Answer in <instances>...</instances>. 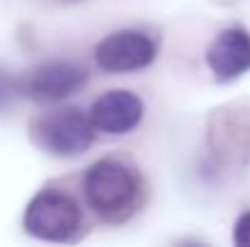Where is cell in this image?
Listing matches in <instances>:
<instances>
[{
  "instance_id": "cell-1",
  "label": "cell",
  "mask_w": 250,
  "mask_h": 247,
  "mask_svg": "<svg viewBox=\"0 0 250 247\" xmlns=\"http://www.w3.org/2000/svg\"><path fill=\"white\" fill-rule=\"evenodd\" d=\"M83 196L87 209L109 226L126 223L144 204V184L134 167L117 158H100L85 170Z\"/></svg>"
},
{
  "instance_id": "cell-2",
  "label": "cell",
  "mask_w": 250,
  "mask_h": 247,
  "mask_svg": "<svg viewBox=\"0 0 250 247\" xmlns=\"http://www.w3.org/2000/svg\"><path fill=\"white\" fill-rule=\"evenodd\" d=\"M22 226L37 240L71 243L83 230V211L71 194L56 187H46L37 191L27 204Z\"/></svg>"
},
{
  "instance_id": "cell-3",
  "label": "cell",
  "mask_w": 250,
  "mask_h": 247,
  "mask_svg": "<svg viewBox=\"0 0 250 247\" xmlns=\"http://www.w3.org/2000/svg\"><path fill=\"white\" fill-rule=\"evenodd\" d=\"M29 136L32 143L49 155L76 158L92 146L95 129L90 124V116L78 107H61L32 119Z\"/></svg>"
},
{
  "instance_id": "cell-4",
  "label": "cell",
  "mask_w": 250,
  "mask_h": 247,
  "mask_svg": "<svg viewBox=\"0 0 250 247\" xmlns=\"http://www.w3.org/2000/svg\"><path fill=\"white\" fill-rule=\"evenodd\" d=\"M158 56V44L141 29H119L95 46V66L104 73H134L148 68Z\"/></svg>"
},
{
  "instance_id": "cell-5",
  "label": "cell",
  "mask_w": 250,
  "mask_h": 247,
  "mask_svg": "<svg viewBox=\"0 0 250 247\" xmlns=\"http://www.w3.org/2000/svg\"><path fill=\"white\" fill-rule=\"evenodd\" d=\"M85 82L87 71L83 66L71 61H46L27 76L17 78V95L39 104H51L81 92Z\"/></svg>"
},
{
  "instance_id": "cell-6",
  "label": "cell",
  "mask_w": 250,
  "mask_h": 247,
  "mask_svg": "<svg viewBox=\"0 0 250 247\" xmlns=\"http://www.w3.org/2000/svg\"><path fill=\"white\" fill-rule=\"evenodd\" d=\"M144 112V99L136 92L119 87L102 92L92 102L87 116L95 131L104 136H126L141 124Z\"/></svg>"
},
{
  "instance_id": "cell-7",
  "label": "cell",
  "mask_w": 250,
  "mask_h": 247,
  "mask_svg": "<svg viewBox=\"0 0 250 247\" xmlns=\"http://www.w3.org/2000/svg\"><path fill=\"white\" fill-rule=\"evenodd\" d=\"M207 66L219 82H231L250 71V34L243 27H229L216 34L207 49Z\"/></svg>"
},
{
  "instance_id": "cell-8",
  "label": "cell",
  "mask_w": 250,
  "mask_h": 247,
  "mask_svg": "<svg viewBox=\"0 0 250 247\" xmlns=\"http://www.w3.org/2000/svg\"><path fill=\"white\" fill-rule=\"evenodd\" d=\"M233 243L238 247H250V211H243L233 226Z\"/></svg>"
},
{
  "instance_id": "cell-9",
  "label": "cell",
  "mask_w": 250,
  "mask_h": 247,
  "mask_svg": "<svg viewBox=\"0 0 250 247\" xmlns=\"http://www.w3.org/2000/svg\"><path fill=\"white\" fill-rule=\"evenodd\" d=\"M15 95H17V78H10V76L0 73V107L7 104Z\"/></svg>"
}]
</instances>
